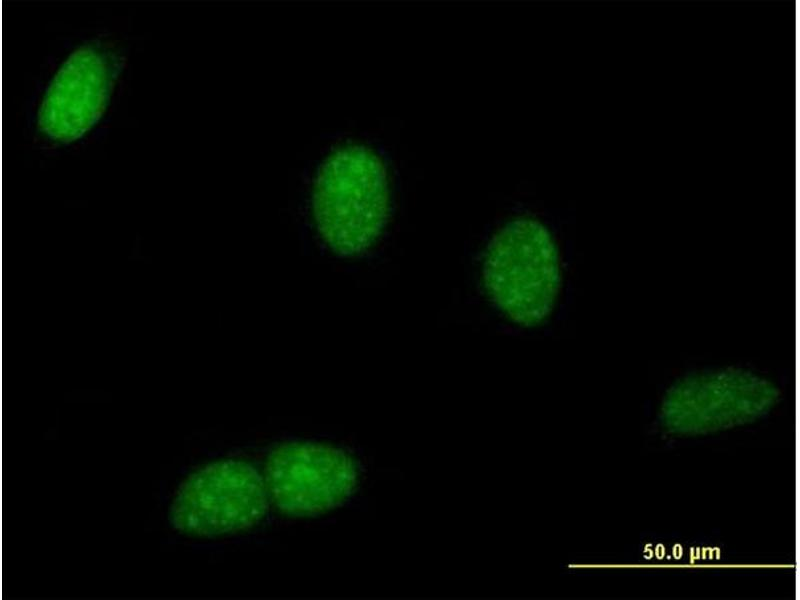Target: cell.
Instances as JSON below:
<instances>
[{
	"label": "cell",
	"mask_w": 800,
	"mask_h": 600,
	"mask_svg": "<svg viewBox=\"0 0 800 600\" xmlns=\"http://www.w3.org/2000/svg\"><path fill=\"white\" fill-rule=\"evenodd\" d=\"M389 209L387 171L377 153L349 144L324 160L313 184L312 211L333 251L344 256L366 251L382 233Z\"/></svg>",
	"instance_id": "6da1fadb"
},
{
	"label": "cell",
	"mask_w": 800,
	"mask_h": 600,
	"mask_svg": "<svg viewBox=\"0 0 800 600\" xmlns=\"http://www.w3.org/2000/svg\"><path fill=\"white\" fill-rule=\"evenodd\" d=\"M482 280L489 298L514 323L531 327L546 320L561 286L559 254L546 226L531 217L507 222L488 244Z\"/></svg>",
	"instance_id": "7a4b0ae2"
},
{
	"label": "cell",
	"mask_w": 800,
	"mask_h": 600,
	"mask_svg": "<svg viewBox=\"0 0 800 600\" xmlns=\"http://www.w3.org/2000/svg\"><path fill=\"white\" fill-rule=\"evenodd\" d=\"M269 507L263 475L239 459L209 462L189 474L170 505L171 525L195 537H216L246 530Z\"/></svg>",
	"instance_id": "3957f363"
},
{
	"label": "cell",
	"mask_w": 800,
	"mask_h": 600,
	"mask_svg": "<svg viewBox=\"0 0 800 600\" xmlns=\"http://www.w3.org/2000/svg\"><path fill=\"white\" fill-rule=\"evenodd\" d=\"M263 477L269 499L281 513L309 517L343 504L357 486L358 470L341 448L290 441L269 452Z\"/></svg>",
	"instance_id": "277c9868"
},
{
	"label": "cell",
	"mask_w": 800,
	"mask_h": 600,
	"mask_svg": "<svg viewBox=\"0 0 800 600\" xmlns=\"http://www.w3.org/2000/svg\"><path fill=\"white\" fill-rule=\"evenodd\" d=\"M112 88L106 57L92 47L76 50L52 80L39 112V127L49 137L73 141L101 117Z\"/></svg>",
	"instance_id": "5b68a950"
},
{
	"label": "cell",
	"mask_w": 800,
	"mask_h": 600,
	"mask_svg": "<svg viewBox=\"0 0 800 600\" xmlns=\"http://www.w3.org/2000/svg\"><path fill=\"white\" fill-rule=\"evenodd\" d=\"M774 395V388L751 372L721 369L680 381L667 396L665 407L673 416H726L757 411Z\"/></svg>",
	"instance_id": "8992f818"
}]
</instances>
